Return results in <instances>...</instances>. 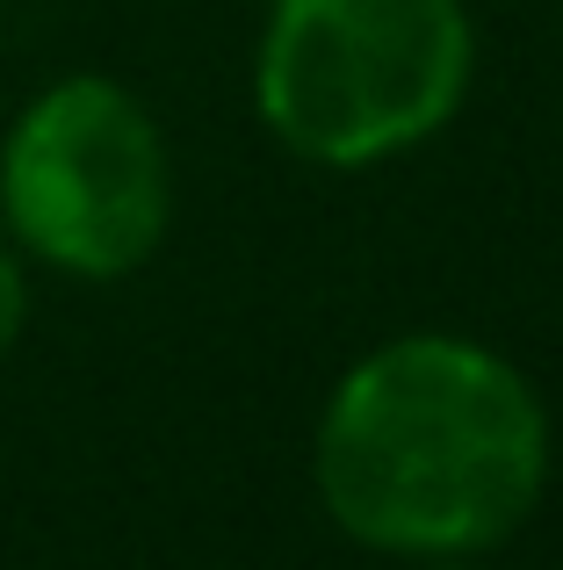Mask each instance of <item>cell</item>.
<instances>
[{"instance_id":"5","label":"cell","mask_w":563,"mask_h":570,"mask_svg":"<svg viewBox=\"0 0 563 570\" xmlns=\"http://www.w3.org/2000/svg\"><path fill=\"white\" fill-rule=\"evenodd\" d=\"M426 570H470V563H463V557H434Z\"/></svg>"},{"instance_id":"4","label":"cell","mask_w":563,"mask_h":570,"mask_svg":"<svg viewBox=\"0 0 563 570\" xmlns=\"http://www.w3.org/2000/svg\"><path fill=\"white\" fill-rule=\"evenodd\" d=\"M22 325H29V282H22V261L0 246V354L22 340Z\"/></svg>"},{"instance_id":"2","label":"cell","mask_w":563,"mask_h":570,"mask_svg":"<svg viewBox=\"0 0 563 570\" xmlns=\"http://www.w3.org/2000/svg\"><path fill=\"white\" fill-rule=\"evenodd\" d=\"M463 0H275L254 66L260 124L318 167H383L434 138L470 95Z\"/></svg>"},{"instance_id":"3","label":"cell","mask_w":563,"mask_h":570,"mask_svg":"<svg viewBox=\"0 0 563 570\" xmlns=\"http://www.w3.org/2000/svg\"><path fill=\"white\" fill-rule=\"evenodd\" d=\"M0 217L58 275L116 282L145 267L174 217L167 138L145 101L101 72L43 87L0 145Z\"/></svg>"},{"instance_id":"1","label":"cell","mask_w":563,"mask_h":570,"mask_svg":"<svg viewBox=\"0 0 563 570\" xmlns=\"http://www.w3.org/2000/svg\"><path fill=\"white\" fill-rule=\"evenodd\" d=\"M318 499L383 557H477L535 513L550 419L506 354L455 333H405L339 376L318 419Z\"/></svg>"}]
</instances>
